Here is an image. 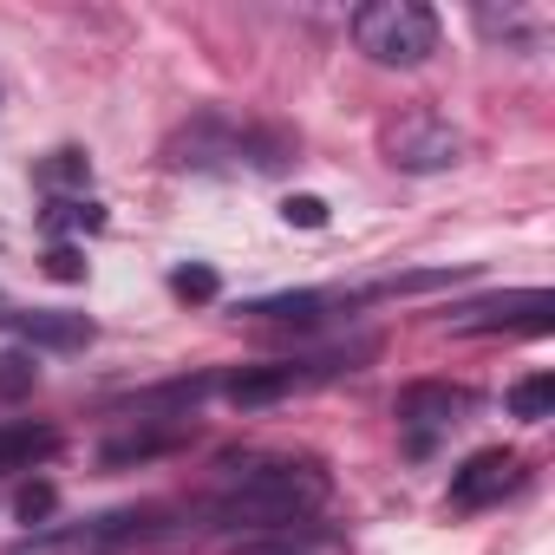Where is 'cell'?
Wrapping results in <instances>:
<instances>
[{"label": "cell", "mask_w": 555, "mask_h": 555, "mask_svg": "<svg viewBox=\"0 0 555 555\" xmlns=\"http://www.w3.org/2000/svg\"><path fill=\"white\" fill-rule=\"evenodd\" d=\"M327 496V470L314 457H248L229 483V496L216 503L222 522H255V529H282L301 522L314 503Z\"/></svg>", "instance_id": "cell-1"}, {"label": "cell", "mask_w": 555, "mask_h": 555, "mask_svg": "<svg viewBox=\"0 0 555 555\" xmlns=\"http://www.w3.org/2000/svg\"><path fill=\"white\" fill-rule=\"evenodd\" d=\"M353 47L373 60V66H392V73H412L438 53V14L425 0H366L353 14Z\"/></svg>", "instance_id": "cell-2"}, {"label": "cell", "mask_w": 555, "mask_h": 555, "mask_svg": "<svg viewBox=\"0 0 555 555\" xmlns=\"http://www.w3.org/2000/svg\"><path fill=\"white\" fill-rule=\"evenodd\" d=\"M379 151L405 177H438V170H451L464 157V131L451 118H438V112H405V118H392L379 131Z\"/></svg>", "instance_id": "cell-3"}, {"label": "cell", "mask_w": 555, "mask_h": 555, "mask_svg": "<svg viewBox=\"0 0 555 555\" xmlns=\"http://www.w3.org/2000/svg\"><path fill=\"white\" fill-rule=\"evenodd\" d=\"M248 131H255V125H235L229 112H196V118L164 144V157H170L177 170H222V164H248Z\"/></svg>", "instance_id": "cell-4"}, {"label": "cell", "mask_w": 555, "mask_h": 555, "mask_svg": "<svg viewBox=\"0 0 555 555\" xmlns=\"http://www.w3.org/2000/svg\"><path fill=\"white\" fill-rule=\"evenodd\" d=\"M470 412H477V392H470V386H451V379H412V386H399V399H392V418L412 425L418 438H425V431H451V425H464Z\"/></svg>", "instance_id": "cell-5"}, {"label": "cell", "mask_w": 555, "mask_h": 555, "mask_svg": "<svg viewBox=\"0 0 555 555\" xmlns=\"http://www.w3.org/2000/svg\"><path fill=\"white\" fill-rule=\"evenodd\" d=\"M516 477H522V457H516V451H503V444L470 451V457L451 470V509H490V503H503V496L516 490Z\"/></svg>", "instance_id": "cell-6"}, {"label": "cell", "mask_w": 555, "mask_h": 555, "mask_svg": "<svg viewBox=\"0 0 555 555\" xmlns=\"http://www.w3.org/2000/svg\"><path fill=\"white\" fill-rule=\"evenodd\" d=\"M548 295L542 288H522V295H496V301H470L444 321V334H503V327H529V334H548Z\"/></svg>", "instance_id": "cell-7"}, {"label": "cell", "mask_w": 555, "mask_h": 555, "mask_svg": "<svg viewBox=\"0 0 555 555\" xmlns=\"http://www.w3.org/2000/svg\"><path fill=\"white\" fill-rule=\"evenodd\" d=\"M0 327H14L34 353L53 347V353H79L92 347V321L86 314H66V308H34V314H0Z\"/></svg>", "instance_id": "cell-8"}, {"label": "cell", "mask_w": 555, "mask_h": 555, "mask_svg": "<svg viewBox=\"0 0 555 555\" xmlns=\"http://www.w3.org/2000/svg\"><path fill=\"white\" fill-rule=\"evenodd\" d=\"M314 379V366H295V360H282V366H242L222 392H229V405L235 412H261V405H274V399H288V392H301Z\"/></svg>", "instance_id": "cell-9"}, {"label": "cell", "mask_w": 555, "mask_h": 555, "mask_svg": "<svg viewBox=\"0 0 555 555\" xmlns=\"http://www.w3.org/2000/svg\"><path fill=\"white\" fill-rule=\"evenodd\" d=\"M190 444V425H138L125 438H105L99 444V464L105 470H131V464H151V457H170Z\"/></svg>", "instance_id": "cell-10"}, {"label": "cell", "mask_w": 555, "mask_h": 555, "mask_svg": "<svg viewBox=\"0 0 555 555\" xmlns=\"http://www.w3.org/2000/svg\"><path fill=\"white\" fill-rule=\"evenodd\" d=\"M327 308H340V295H321V288H295V295H261V301H242V314H255V321H288V327H314Z\"/></svg>", "instance_id": "cell-11"}, {"label": "cell", "mask_w": 555, "mask_h": 555, "mask_svg": "<svg viewBox=\"0 0 555 555\" xmlns=\"http://www.w3.org/2000/svg\"><path fill=\"white\" fill-rule=\"evenodd\" d=\"M60 451V431L47 425H0V470H34Z\"/></svg>", "instance_id": "cell-12"}, {"label": "cell", "mask_w": 555, "mask_h": 555, "mask_svg": "<svg viewBox=\"0 0 555 555\" xmlns=\"http://www.w3.org/2000/svg\"><path fill=\"white\" fill-rule=\"evenodd\" d=\"M34 177H40V190H53V196H86L92 157H86V151H53V157L34 164Z\"/></svg>", "instance_id": "cell-13"}, {"label": "cell", "mask_w": 555, "mask_h": 555, "mask_svg": "<svg viewBox=\"0 0 555 555\" xmlns=\"http://www.w3.org/2000/svg\"><path fill=\"white\" fill-rule=\"evenodd\" d=\"M503 405H509V418H529V425L555 418V373H522V379L503 392Z\"/></svg>", "instance_id": "cell-14"}, {"label": "cell", "mask_w": 555, "mask_h": 555, "mask_svg": "<svg viewBox=\"0 0 555 555\" xmlns=\"http://www.w3.org/2000/svg\"><path fill=\"white\" fill-rule=\"evenodd\" d=\"M40 222H47V235H73V229L92 235V229H105V203H92V196H53Z\"/></svg>", "instance_id": "cell-15"}, {"label": "cell", "mask_w": 555, "mask_h": 555, "mask_svg": "<svg viewBox=\"0 0 555 555\" xmlns=\"http://www.w3.org/2000/svg\"><path fill=\"white\" fill-rule=\"evenodd\" d=\"M477 34L483 40H509V47H535V21L522 14V8H490V0H483V8H477Z\"/></svg>", "instance_id": "cell-16"}, {"label": "cell", "mask_w": 555, "mask_h": 555, "mask_svg": "<svg viewBox=\"0 0 555 555\" xmlns=\"http://www.w3.org/2000/svg\"><path fill=\"white\" fill-rule=\"evenodd\" d=\"M34 386H40L34 347H8V353H0V399H27Z\"/></svg>", "instance_id": "cell-17"}, {"label": "cell", "mask_w": 555, "mask_h": 555, "mask_svg": "<svg viewBox=\"0 0 555 555\" xmlns=\"http://www.w3.org/2000/svg\"><path fill=\"white\" fill-rule=\"evenodd\" d=\"M170 295H177V301H216V295H222V282H216V268L183 261V268H170Z\"/></svg>", "instance_id": "cell-18"}, {"label": "cell", "mask_w": 555, "mask_h": 555, "mask_svg": "<svg viewBox=\"0 0 555 555\" xmlns=\"http://www.w3.org/2000/svg\"><path fill=\"white\" fill-rule=\"evenodd\" d=\"M470 268H425V274H386L366 295H418V288H444V282H464Z\"/></svg>", "instance_id": "cell-19"}, {"label": "cell", "mask_w": 555, "mask_h": 555, "mask_svg": "<svg viewBox=\"0 0 555 555\" xmlns=\"http://www.w3.org/2000/svg\"><path fill=\"white\" fill-rule=\"evenodd\" d=\"M60 509V490L47 483V477H34V483H21V496H14V516L21 522H47Z\"/></svg>", "instance_id": "cell-20"}, {"label": "cell", "mask_w": 555, "mask_h": 555, "mask_svg": "<svg viewBox=\"0 0 555 555\" xmlns=\"http://www.w3.org/2000/svg\"><path fill=\"white\" fill-rule=\"evenodd\" d=\"M47 274H53V282H86V248L53 242V248H47Z\"/></svg>", "instance_id": "cell-21"}, {"label": "cell", "mask_w": 555, "mask_h": 555, "mask_svg": "<svg viewBox=\"0 0 555 555\" xmlns=\"http://www.w3.org/2000/svg\"><path fill=\"white\" fill-rule=\"evenodd\" d=\"M282 216H288L295 229H327V196H308V190H301V196L282 203Z\"/></svg>", "instance_id": "cell-22"}, {"label": "cell", "mask_w": 555, "mask_h": 555, "mask_svg": "<svg viewBox=\"0 0 555 555\" xmlns=\"http://www.w3.org/2000/svg\"><path fill=\"white\" fill-rule=\"evenodd\" d=\"M235 555H308L295 535H274V542H248V548H235Z\"/></svg>", "instance_id": "cell-23"}, {"label": "cell", "mask_w": 555, "mask_h": 555, "mask_svg": "<svg viewBox=\"0 0 555 555\" xmlns=\"http://www.w3.org/2000/svg\"><path fill=\"white\" fill-rule=\"evenodd\" d=\"M0 105H8V86H0Z\"/></svg>", "instance_id": "cell-24"}]
</instances>
